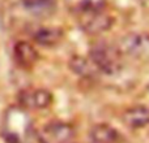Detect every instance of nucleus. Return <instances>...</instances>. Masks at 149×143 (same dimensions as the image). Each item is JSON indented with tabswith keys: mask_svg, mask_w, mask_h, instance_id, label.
<instances>
[{
	"mask_svg": "<svg viewBox=\"0 0 149 143\" xmlns=\"http://www.w3.org/2000/svg\"><path fill=\"white\" fill-rule=\"evenodd\" d=\"M71 69H72L76 74L82 77H86V78H90L95 74V72H98L95 69V67L93 65V63L89 60H86L85 57L81 56H74L71 59Z\"/></svg>",
	"mask_w": 149,
	"mask_h": 143,
	"instance_id": "ddd939ff",
	"label": "nucleus"
},
{
	"mask_svg": "<svg viewBox=\"0 0 149 143\" xmlns=\"http://www.w3.org/2000/svg\"><path fill=\"white\" fill-rule=\"evenodd\" d=\"M39 54L36 46L28 41H18L13 46V60L15 63L25 70H30L38 63Z\"/></svg>",
	"mask_w": 149,
	"mask_h": 143,
	"instance_id": "0eeeda50",
	"label": "nucleus"
},
{
	"mask_svg": "<svg viewBox=\"0 0 149 143\" xmlns=\"http://www.w3.org/2000/svg\"><path fill=\"white\" fill-rule=\"evenodd\" d=\"M0 135L5 143H28L34 135L29 111L18 104L7 108L0 120Z\"/></svg>",
	"mask_w": 149,
	"mask_h": 143,
	"instance_id": "f257e3e1",
	"label": "nucleus"
},
{
	"mask_svg": "<svg viewBox=\"0 0 149 143\" xmlns=\"http://www.w3.org/2000/svg\"><path fill=\"white\" fill-rule=\"evenodd\" d=\"M123 122L131 129H141L149 125V108L145 105H134L124 111Z\"/></svg>",
	"mask_w": 149,
	"mask_h": 143,
	"instance_id": "9d476101",
	"label": "nucleus"
},
{
	"mask_svg": "<svg viewBox=\"0 0 149 143\" xmlns=\"http://www.w3.org/2000/svg\"><path fill=\"white\" fill-rule=\"evenodd\" d=\"M79 26L84 33L88 35H101V34L109 31L114 25V17L106 9L95 10L86 14L77 16Z\"/></svg>",
	"mask_w": 149,
	"mask_h": 143,
	"instance_id": "39448f33",
	"label": "nucleus"
},
{
	"mask_svg": "<svg viewBox=\"0 0 149 143\" xmlns=\"http://www.w3.org/2000/svg\"><path fill=\"white\" fill-rule=\"evenodd\" d=\"M22 4L29 13L37 17L50 16L56 8V0H22Z\"/></svg>",
	"mask_w": 149,
	"mask_h": 143,
	"instance_id": "f8f14e48",
	"label": "nucleus"
},
{
	"mask_svg": "<svg viewBox=\"0 0 149 143\" xmlns=\"http://www.w3.org/2000/svg\"><path fill=\"white\" fill-rule=\"evenodd\" d=\"M68 9L73 13L74 16L86 14L95 10L106 9V0H65Z\"/></svg>",
	"mask_w": 149,
	"mask_h": 143,
	"instance_id": "9b49d317",
	"label": "nucleus"
},
{
	"mask_svg": "<svg viewBox=\"0 0 149 143\" xmlns=\"http://www.w3.org/2000/svg\"><path fill=\"white\" fill-rule=\"evenodd\" d=\"M38 143H74L76 130L71 124L54 121L42 126L36 133Z\"/></svg>",
	"mask_w": 149,
	"mask_h": 143,
	"instance_id": "7ed1b4c3",
	"label": "nucleus"
},
{
	"mask_svg": "<svg viewBox=\"0 0 149 143\" xmlns=\"http://www.w3.org/2000/svg\"><path fill=\"white\" fill-rule=\"evenodd\" d=\"M120 133L109 124H97L89 131L90 143H119Z\"/></svg>",
	"mask_w": 149,
	"mask_h": 143,
	"instance_id": "1a4fd4ad",
	"label": "nucleus"
},
{
	"mask_svg": "<svg viewBox=\"0 0 149 143\" xmlns=\"http://www.w3.org/2000/svg\"><path fill=\"white\" fill-rule=\"evenodd\" d=\"M118 48L124 56H128L139 61H149V34H127L120 39Z\"/></svg>",
	"mask_w": 149,
	"mask_h": 143,
	"instance_id": "20e7f679",
	"label": "nucleus"
},
{
	"mask_svg": "<svg viewBox=\"0 0 149 143\" xmlns=\"http://www.w3.org/2000/svg\"><path fill=\"white\" fill-rule=\"evenodd\" d=\"M18 105L25 108L26 111L34 109H45L52 104V94L46 89H37V87H29L20 91L17 96Z\"/></svg>",
	"mask_w": 149,
	"mask_h": 143,
	"instance_id": "423d86ee",
	"label": "nucleus"
},
{
	"mask_svg": "<svg viewBox=\"0 0 149 143\" xmlns=\"http://www.w3.org/2000/svg\"><path fill=\"white\" fill-rule=\"evenodd\" d=\"M118 47H114L106 42H97L92 46L89 54V59L93 63L100 73L114 76L118 72H120L123 61Z\"/></svg>",
	"mask_w": 149,
	"mask_h": 143,
	"instance_id": "f03ea898",
	"label": "nucleus"
},
{
	"mask_svg": "<svg viewBox=\"0 0 149 143\" xmlns=\"http://www.w3.org/2000/svg\"><path fill=\"white\" fill-rule=\"evenodd\" d=\"M31 38L37 44L43 47H54L63 39V31L54 26H38L33 30Z\"/></svg>",
	"mask_w": 149,
	"mask_h": 143,
	"instance_id": "6e6552de",
	"label": "nucleus"
}]
</instances>
